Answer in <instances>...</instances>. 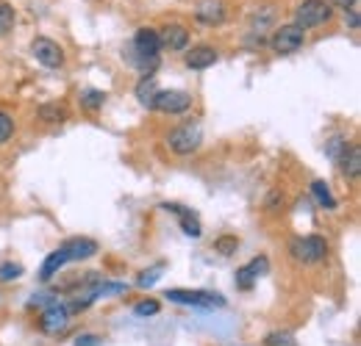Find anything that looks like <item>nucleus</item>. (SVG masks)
Instances as JSON below:
<instances>
[{
  "label": "nucleus",
  "instance_id": "nucleus-3",
  "mask_svg": "<svg viewBox=\"0 0 361 346\" xmlns=\"http://www.w3.org/2000/svg\"><path fill=\"white\" fill-rule=\"evenodd\" d=\"M203 141V130L197 122H183L178 128L167 136V147L176 153V155H192Z\"/></svg>",
  "mask_w": 361,
  "mask_h": 346
},
{
  "label": "nucleus",
  "instance_id": "nucleus-6",
  "mask_svg": "<svg viewBox=\"0 0 361 346\" xmlns=\"http://www.w3.org/2000/svg\"><path fill=\"white\" fill-rule=\"evenodd\" d=\"M150 108H156V111H161V114H183V111H189V108H192V94L178 91V89L159 91Z\"/></svg>",
  "mask_w": 361,
  "mask_h": 346
},
{
  "label": "nucleus",
  "instance_id": "nucleus-1",
  "mask_svg": "<svg viewBox=\"0 0 361 346\" xmlns=\"http://www.w3.org/2000/svg\"><path fill=\"white\" fill-rule=\"evenodd\" d=\"M289 255L298 260V263H306V266H314L319 260H325L328 255V244L322 236H298L292 244H289Z\"/></svg>",
  "mask_w": 361,
  "mask_h": 346
},
{
  "label": "nucleus",
  "instance_id": "nucleus-5",
  "mask_svg": "<svg viewBox=\"0 0 361 346\" xmlns=\"http://www.w3.org/2000/svg\"><path fill=\"white\" fill-rule=\"evenodd\" d=\"M170 302L186 305V307H223L226 300L220 294H209V291H189V288H173L167 291Z\"/></svg>",
  "mask_w": 361,
  "mask_h": 346
},
{
  "label": "nucleus",
  "instance_id": "nucleus-28",
  "mask_svg": "<svg viewBox=\"0 0 361 346\" xmlns=\"http://www.w3.org/2000/svg\"><path fill=\"white\" fill-rule=\"evenodd\" d=\"M161 271H164V266H161V263H159V266H153L150 271H142V274H139V286H142V288L153 286V283H156V277H159Z\"/></svg>",
  "mask_w": 361,
  "mask_h": 346
},
{
  "label": "nucleus",
  "instance_id": "nucleus-26",
  "mask_svg": "<svg viewBox=\"0 0 361 346\" xmlns=\"http://www.w3.org/2000/svg\"><path fill=\"white\" fill-rule=\"evenodd\" d=\"M236 247H239L236 236H223V238L214 244V250H217V252H223V255H231V252H236Z\"/></svg>",
  "mask_w": 361,
  "mask_h": 346
},
{
  "label": "nucleus",
  "instance_id": "nucleus-11",
  "mask_svg": "<svg viewBox=\"0 0 361 346\" xmlns=\"http://www.w3.org/2000/svg\"><path fill=\"white\" fill-rule=\"evenodd\" d=\"M217 50L214 47H209V44H197V47H192L189 53H186V67L189 70H209V67H214L217 64Z\"/></svg>",
  "mask_w": 361,
  "mask_h": 346
},
{
  "label": "nucleus",
  "instance_id": "nucleus-9",
  "mask_svg": "<svg viewBox=\"0 0 361 346\" xmlns=\"http://www.w3.org/2000/svg\"><path fill=\"white\" fill-rule=\"evenodd\" d=\"M270 269V263H267V258L262 255V258L250 260L247 266H242V269H236V286L242 288V291H250L253 288V283L259 280V274H264Z\"/></svg>",
  "mask_w": 361,
  "mask_h": 346
},
{
  "label": "nucleus",
  "instance_id": "nucleus-19",
  "mask_svg": "<svg viewBox=\"0 0 361 346\" xmlns=\"http://www.w3.org/2000/svg\"><path fill=\"white\" fill-rule=\"evenodd\" d=\"M312 194H314V200L322 208H336V200H334L331 186H328L325 180H314V183H312Z\"/></svg>",
  "mask_w": 361,
  "mask_h": 346
},
{
  "label": "nucleus",
  "instance_id": "nucleus-14",
  "mask_svg": "<svg viewBox=\"0 0 361 346\" xmlns=\"http://www.w3.org/2000/svg\"><path fill=\"white\" fill-rule=\"evenodd\" d=\"M61 247H64L70 263H73V260H87L97 252V244H94L92 238H73V241H64Z\"/></svg>",
  "mask_w": 361,
  "mask_h": 346
},
{
  "label": "nucleus",
  "instance_id": "nucleus-2",
  "mask_svg": "<svg viewBox=\"0 0 361 346\" xmlns=\"http://www.w3.org/2000/svg\"><path fill=\"white\" fill-rule=\"evenodd\" d=\"M331 14H334L331 3H325V0H303L295 8V25L303 28V31L319 28V25H325L331 20Z\"/></svg>",
  "mask_w": 361,
  "mask_h": 346
},
{
  "label": "nucleus",
  "instance_id": "nucleus-20",
  "mask_svg": "<svg viewBox=\"0 0 361 346\" xmlns=\"http://www.w3.org/2000/svg\"><path fill=\"white\" fill-rule=\"evenodd\" d=\"M14 20H17L14 8H11L8 3H0V37H6V34L14 28Z\"/></svg>",
  "mask_w": 361,
  "mask_h": 346
},
{
  "label": "nucleus",
  "instance_id": "nucleus-4",
  "mask_svg": "<svg viewBox=\"0 0 361 346\" xmlns=\"http://www.w3.org/2000/svg\"><path fill=\"white\" fill-rule=\"evenodd\" d=\"M303 42H306V31H303V28H298L295 23L275 28V31H272V37H270V47L278 53V56L298 53V50L303 47Z\"/></svg>",
  "mask_w": 361,
  "mask_h": 346
},
{
  "label": "nucleus",
  "instance_id": "nucleus-10",
  "mask_svg": "<svg viewBox=\"0 0 361 346\" xmlns=\"http://www.w3.org/2000/svg\"><path fill=\"white\" fill-rule=\"evenodd\" d=\"M226 14L228 11L223 0H203L195 11V20L203 23V25H220V23H226Z\"/></svg>",
  "mask_w": 361,
  "mask_h": 346
},
{
  "label": "nucleus",
  "instance_id": "nucleus-15",
  "mask_svg": "<svg viewBox=\"0 0 361 346\" xmlns=\"http://www.w3.org/2000/svg\"><path fill=\"white\" fill-rule=\"evenodd\" d=\"M336 164L342 167L345 177H359V172H361V147H356V144H348V147H345V153L339 155V161H336Z\"/></svg>",
  "mask_w": 361,
  "mask_h": 346
},
{
  "label": "nucleus",
  "instance_id": "nucleus-27",
  "mask_svg": "<svg viewBox=\"0 0 361 346\" xmlns=\"http://www.w3.org/2000/svg\"><path fill=\"white\" fill-rule=\"evenodd\" d=\"M345 147H348V141H345V139H331V141H328V147H325V153H328L334 161H339V155L345 153Z\"/></svg>",
  "mask_w": 361,
  "mask_h": 346
},
{
  "label": "nucleus",
  "instance_id": "nucleus-24",
  "mask_svg": "<svg viewBox=\"0 0 361 346\" xmlns=\"http://www.w3.org/2000/svg\"><path fill=\"white\" fill-rule=\"evenodd\" d=\"M11 136H14V120L6 111H0V144L8 141Z\"/></svg>",
  "mask_w": 361,
  "mask_h": 346
},
{
  "label": "nucleus",
  "instance_id": "nucleus-30",
  "mask_svg": "<svg viewBox=\"0 0 361 346\" xmlns=\"http://www.w3.org/2000/svg\"><path fill=\"white\" fill-rule=\"evenodd\" d=\"M345 23H348V25H350V28H353V31H356V28H359V11H356V8H348V14H345Z\"/></svg>",
  "mask_w": 361,
  "mask_h": 346
},
{
  "label": "nucleus",
  "instance_id": "nucleus-25",
  "mask_svg": "<svg viewBox=\"0 0 361 346\" xmlns=\"http://www.w3.org/2000/svg\"><path fill=\"white\" fill-rule=\"evenodd\" d=\"M159 310H161V305L156 302V300H142V302L134 307L136 316H156Z\"/></svg>",
  "mask_w": 361,
  "mask_h": 346
},
{
  "label": "nucleus",
  "instance_id": "nucleus-23",
  "mask_svg": "<svg viewBox=\"0 0 361 346\" xmlns=\"http://www.w3.org/2000/svg\"><path fill=\"white\" fill-rule=\"evenodd\" d=\"M180 227H183V233L186 236H192V238H197L200 236V222L195 217H189V211H183L180 214Z\"/></svg>",
  "mask_w": 361,
  "mask_h": 346
},
{
  "label": "nucleus",
  "instance_id": "nucleus-17",
  "mask_svg": "<svg viewBox=\"0 0 361 346\" xmlns=\"http://www.w3.org/2000/svg\"><path fill=\"white\" fill-rule=\"evenodd\" d=\"M70 263V258H67V252H64V247H59V250H53L50 255L45 258V263H42V271H39V277L42 280H50L59 269H64Z\"/></svg>",
  "mask_w": 361,
  "mask_h": 346
},
{
  "label": "nucleus",
  "instance_id": "nucleus-31",
  "mask_svg": "<svg viewBox=\"0 0 361 346\" xmlns=\"http://www.w3.org/2000/svg\"><path fill=\"white\" fill-rule=\"evenodd\" d=\"M97 344H100L97 335H78L75 338V346H97Z\"/></svg>",
  "mask_w": 361,
  "mask_h": 346
},
{
  "label": "nucleus",
  "instance_id": "nucleus-12",
  "mask_svg": "<svg viewBox=\"0 0 361 346\" xmlns=\"http://www.w3.org/2000/svg\"><path fill=\"white\" fill-rule=\"evenodd\" d=\"M159 39H161V47H167V50H183L189 44V31L178 23H170L167 28L159 31Z\"/></svg>",
  "mask_w": 361,
  "mask_h": 346
},
{
  "label": "nucleus",
  "instance_id": "nucleus-18",
  "mask_svg": "<svg viewBox=\"0 0 361 346\" xmlns=\"http://www.w3.org/2000/svg\"><path fill=\"white\" fill-rule=\"evenodd\" d=\"M39 120H42V122H50V125H59V122L67 120V111H64V105H59V103H45V105L39 108Z\"/></svg>",
  "mask_w": 361,
  "mask_h": 346
},
{
  "label": "nucleus",
  "instance_id": "nucleus-22",
  "mask_svg": "<svg viewBox=\"0 0 361 346\" xmlns=\"http://www.w3.org/2000/svg\"><path fill=\"white\" fill-rule=\"evenodd\" d=\"M81 103H84V108L94 111V108H100V105L106 103V94H103V91H97V89H87V91L81 94Z\"/></svg>",
  "mask_w": 361,
  "mask_h": 346
},
{
  "label": "nucleus",
  "instance_id": "nucleus-21",
  "mask_svg": "<svg viewBox=\"0 0 361 346\" xmlns=\"http://www.w3.org/2000/svg\"><path fill=\"white\" fill-rule=\"evenodd\" d=\"M264 346H298V341L289 330H278V333H270L264 338Z\"/></svg>",
  "mask_w": 361,
  "mask_h": 346
},
{
  "label": "nucleus",
  "instance_id": "nucleus-16",
  "mask_svg": "<svg viewBox=\"0 0 361 346\" xmlns=\"http://www.w3.org/2000/svg\"><path fill=\"white\" fill-rule=\"evenodd\" d=\"M134 94H136V100H139L145 108H150V105H153V100H156V94H159L156 78H153V75H142V81L136 84Z\"/></svg>",
  "mask_w": 361,
  "mask_h": 346
},
{
  "label": "nucleus",
  "instance_id": "nucleus-32",
  "mask_svg": "<svg viewBox=\"0 0 361 346\" xmlns=\"http://www.w3.org/2000/svg\"><path fill=\"white\" fill-rule=\"evenodd\" d=\"M331 3H334V6H339V8H345V11L356 6V0H331Z\"/></svg>",
  "mask_w": 361,
  "mask_h": 346
},
{
  "label": "nucleus",
  "instance_id": "nucleus-8",
  "mask_svg": "<svg viewBox=\"0 0 361 346\" xmlns=\"http://www.w3.org/2000/svg\"><path fill=\"white\" fill-rule=\"evenodd\" d=\"M131 50L142 58H159V50H161V39H159V31L153 28H139L134 34V42Z\"/></svg>",
  "mask_w": 361,
  "mask_h": 346
},
{
  "label": "nucleus",
  "instance_id": "nucleus-29",
  "mask_svg": "<svg viewBox=\"0 0 361 346\" xmlns=\"http://www.w3.org/2000/svg\"><path fill=\"white\" fill-rule=\"evenodd\" d=\"M23 274V266H14V263H6V266H0V280H14V277H20Z\"/></svg>",
  "mask_w": 361,
  "mask_h": 346
},
{
  "label": "nucleus",
  "instance_id": "nucleus-13",
  "mask_svg": "<svg viewBox=\"0 0 361 346\" xmlns=\"http://www.w3.org/2000/svg\"><path fill=\"white\" fill-rule=\"evenodd\" d=\"M67 307L64 305H47L45 307V313H42V330L45 333H61L64 327H67Z\"/></svg>",
  "mask_w": 361,
  "mask_h": 346
},
{
  "label": "nucleus",
  "instance_id": "nucleus-7",
  "mask_svg": "<svg viewBox=\"0 0 361 346\" xmlns=\"http://www.w3.org/2000/svg\"><path fill=\"white\" fill-rule=\"evenodd\" d=\"M31 53H34V58H37L42 67H47V70H59V67L64 64V50L53 42V39H47V37L34 39V42H31Z\"/></svg>",
  "mask_w": 361,
  "mask_h": 346
}]
</instances>
